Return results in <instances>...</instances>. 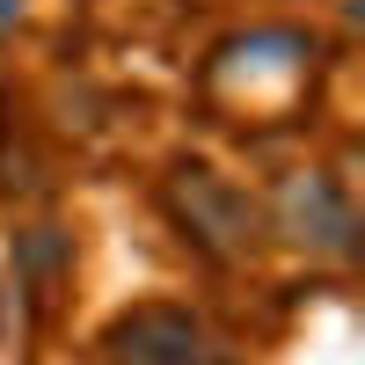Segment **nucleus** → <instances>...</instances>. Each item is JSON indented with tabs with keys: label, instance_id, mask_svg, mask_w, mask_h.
Wrapping results in <instances>:
<instances>
[{
	"label": "nucleus",
	"instance_id": "nucleus-1",
	"mask_svg": "<svg viewBox=\"0 0 365 365\" xmlns=\"http://www.w3.org/2000/svg\"><path fill=\"white\" fill-rule=\"evenodd\" d=\"M168 212H175V227L197 241L205 256H249L256 249V227H263V212L256 197L241 190V182H227L220 168H175L168 175Z\"/></svg>",
	"mask_w": 365,
	"mask_h": 365
},
{
	"label": "nucleus",
	"instance_id": "nucleus-2",
	"mask_svg": "<svg viewBox=\"0 0 365 365\" xmlns=\"http://www.w3.org/2000/svg\"><path fill=\"white\" fill-rule=\"evenodd\" d=\"M278 227L299 241V249H314V256H351L358 249V212H351V197L329 175H314V168H299V175L278 182Z\"/></svg>",
	"mask_w": 365,
	"mask_h": 365
},
{
	"label": "nucleus",
	"instance_id": "nucleus-3",
	"mask_svg": "<svg viewBox=\"0 0 365 365\" xmlns=\"http://www.w3.org/2000/svg\"><path fill=\"white\" fill-rule=\"evenodd\" d=\"M110 344L125 365H205V329L182 307H139L132 322L110 329Z\"/></svg>",
	"mask_w": 365,
	"mask_h": 365
},
{
	"label": "nucleus",
	"instance_id": "nucleus-4",
	"mask_svg": "<svg viewBox=\"0 0 365 365\" xmlns=\"http://www.w3.org/2000/svg\"><path fill=\"white\" fill-rule=\"evenodd\" d=\"M15 15H22V0H0V29H8V22H15Z\"/></svg>",
	"mask_w": 365,
	"mask_h": 365
}]
</instances>
